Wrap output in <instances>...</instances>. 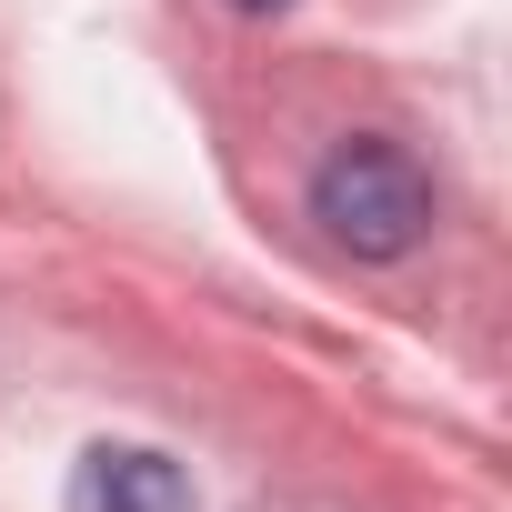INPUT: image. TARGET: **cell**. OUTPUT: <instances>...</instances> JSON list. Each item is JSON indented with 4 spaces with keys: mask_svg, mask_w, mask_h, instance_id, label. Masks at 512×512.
<instances>
[{
    "mask_svg": "<svg viewBox=\"0 0 512 512\" xmlns=\"http://www.w3.org/2000/svg\"><path fill=\"white\" fill-rule=\"evenodd\" d=\"M312 221L352 251V262H402V251L432 241V171L402 141H342L312 171Z\"/></svg>",
    "mask_w": 512,
    "mask_h": 512,
    "instance_id": "cell-1",
    "label": "cell"
},
{
    "mask_svg": "<svg viewBox=\"0 0 512 512\" xmlns=\"http://www.w3.org/2000/svg\"><path fill=\"white\" fill-rule=\"evenodd\" d=\"M61 512H191V472L151 442H91L71 462Z\"/></svg>",
    "mask_w": 512,
    "mask_h": 512,
    "instance_id": "cell-2",
    "label": "cell"
},
{
    "mask_svg": "<svg viewBox=\"0 0 512 512\" xmlns=\"http://www.w3.org/2000/svg\"><path fill=\"white\" fill-rule=\"evenodd\" d=\"M231 11H251V21H272V11H292V0H231Z\"/></svg>",
    "mask_w": 512,
    "mask_h": 512,
    "instance_id": "cell-3",
    "label": "cell"
}]
</instances>
